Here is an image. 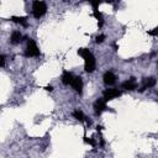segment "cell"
<instances>
[{"label":"cell","mask_w":158,"mask_h":158,"mask_svg":"<svg viewBox=\"0 0 158 158\" xmlns=\"http://www.w3.org/2000/svg\"><path fill=\"white\" fill-rule=\"evenodd\" d=\"M73 116H74L78 121H84V120H85V116H84V114H83L80 110H75V111L73 112Z\"/></svg>","instance_id":"5bb4252c"},{"label":"cell","mask_w":158,"mask_h":158,"mask_svg":"<svg viewBox=\"0 0 158 158\" xmlns=\"http://www.w3.org/2000/svg\"><path fill=\"white\" fill-rule=\"evenodd\" d=\"M86 1H91V0H86Z\"/></svg>","instance_id":"44dd1931"},{"label":"cell","mask_w":158,"mask_h":158,"mask_svg":"<svg viewBox=\"0 0 158 158\" xmlns=\"http://www.w3.org/2000/svg\"><path fill=\"white\" fill-rule=\"evenodd\" d=\"M115 81H116V77L112 72H106L104 74V83L106 85H112Z\"/></svg>","instance_id":"9c48e42d"},{"label":"cell","mask_w":158,"mask_h":158,"mask_svg":"<svg viewBox=\"0 0 158 158\" xmlns=\"http://www.w3.org/2000/svg\"><path fill=\"white\" fill-rule=\"evenodd\" d=\"M72 86L75 89L77 93L81 94L83 93V80H81V78L80 77H74L73 83H72Z\"/></svg>","instance_id":"8992f818"},{"label":"cell","mask_w":158,"mask_h":158,"mask_svg":"<svg viewBox=\"0 0 158 158\" xmlns=\"http://www.w3.org/2000/svg\"><path fill=\"white\" fill-rule=\"evenodd\" d=\"M78 54L83 57L84 59V68H85V72L88 73H93L95 70V67H96V62H95V57L93 56V53L86 49V48H79L78 49Z\"/></svg>","instance_id":"6da1fadb"},{"label":"cell","mask_w":158,"mask_h":158,"mask_svg":"<svg viewBox=\"0 0 158 158\" xmlns=\"http://www.w3.org/2000/svg\"><path fill=\"white\" fill-rule=\"evenodd\" d=\"M21 38H22V35L20 33V31H14L11 33V37H10V42L14 43V44H17L21 42Z\"/></svg>","instance_id":"8fae6325"},{"label":"cell","mask_w":158,"mask_h":158,"mask_svg":"<svg viewBox=\"0 0 158 158\" xmlns=\"http://www.w3.org/2000/svg\"><path fill=\"white\" fill-rule=\"evenodd\" d=\"M44 89H46V90H47V91H52V90H53V88H52V86H51V85H49V86H46V88H44Z\"/></svg>","instance_id":"d6986e66"},{"label":"cell","mask_w":158,"mask_h":158,"mask_svg":"<svg viewBox=\"0 0 158 158\" xmlns=\"http://www.w3.org/2000/svg\"><path fill=\"white\" fill-rule=\"evenodd\" d=\"M94 110H95V114H96V115H100L102 111L107 110V106H106V104H105V100H102V99L96 100L95 104H94Z\"/></svg>","instance_id":"5b68a950"},{"label":"cell","mask_w":158,"mask_h":158,"mask_svg":"<svg viewBox=\"0 0 158 158\" xmlns=\"http://www.w3.org/2000/svg\"><path fill=\"white\" fill-rule=\"evenodd\" d=\"M47 11V5L44 1H41V0H35L32 2V14L36 19H40L42 17Z\"/></svg>","instance_id":"7a4b0ae2"},{"label":"cell","mask_w":158,"mask_h":158,"mask_svg":"<svg viewBox=\"0 0 158 158\" xmlns=\"http://www.w3.org/2000/svg\"><path fill=\"white\" fill-rule=\"evenodd\" d=\"M104 40H105V35H100V36L96 37L95 42H96V43H101V42H104Z\"/></svg>","instance_id":"e0dca14e"},{"label":"cell","mask_w":158,"mask_h":158,"mask_svg":"<svg viewBox=\"0 0 158 158\" xmlns=\"http://www.w3.org/2000/svg\"><path fill=\"white\" fill-rule=\"evenodd\" d=\"M93 15H94V17L98 20V22H99V27H101V26H102V15L99 12V10H94Z\"/></svg>","instance_id":"4fadbf2b"},{"label":"cell","mask_w":158,"mask_h":158,"mask_svg":"<svg viewBox=\"0 0 158 158\" xmlns=\"http://www.w3.org/2000/svg\"><path fill=\"white\" fill-rule=\"evenodd\" d=\"M154 85H156V79H154V78H144V79H143V85H142V88H141L139 90L143 91V90L149 89V88H152V86H154Z\"/></svg>","instance_id":"30bf717a"},{"label":"cell","mask_w":158,"mask_h":158,"mask_svg":"<svg viewBox=\"0 0 158 158\" xmlns=\"http://www.w3.org/2000/svg\"><path fill=\"white\" fill-rule=\"evenodd\" d=\"M73 79H74V75H73L72 73H69V72H67V70L63 72V74H62V83H63V84H65V85H72Z\"/></svg>","instance_id":"ba28073f"},{"label":"cell","mask_w":158,"mask_h":158,"mask_svg":"<svg viewBox=\"0 0 158 158\" xmlns=\"http://www.w3.org/2000/svg\"><path fill=\"white\" fill-rule=\"evenodd\" d=\"M106 1H107V2H112V0H106Z\"/></svg>","instance_id":"ffe728a7"},{"label":"cell","mask_w":158,"mask_h":158,"mask_svg":"<svg viewBox=\"0 0 158 158\" xmlns=\"http://www.w3.org/2000/svg\"><path fill=\"white\" fill-rule=\"evenodd\" d=\"M121 95V91L117 89H107L104 91V100L109 101V100H114L115 98H118Z\"/></svg>","instance_id":"277c9868"},{"label":"cell","mask_w":158,"mask_h":158,"mask_svg":"<svg viewBox=\"0 0 158 158\" xmlns=\"http://www.w3.org/2000/svg\"><path fill=\"white\" fill-rule=\"evenodd\" d=\"M0 59H1V63H0V65H1V67H4V65H5V56H4V54H1Z\"/></svg>","instance_id":"ac0fdd59"},{"label":"cell","mask_w":158,"mask_h":158,"mask_svg":"<svg viewBox=\"0 0 158 158\" xmlns=\"http://www.w3.org/2000/svg\"><path fill=\"white\" fill-rule=\"evenodd\" d=\"M25 56L26 57H37V56H40V49H38L36 42L31 38L27 41V47H26Z\"/></svg>","instance_id":"3957f363"},{"label":"cell","mask_w":158,"mask_h":158,"mask_svg":"<svg viewBox=\"0 0 158 158\" xmlns=\"http://www.w3.org/2000/svg\"><path fill=\"white\" fill-rule=\"evenodd\" d=\"M122 88L126 90H136L137 89V81L135 80V78H131V79L126 80L125 83H122Z\"/></svg>","instance_id":"52a82bcc"},{"label":"cell","mask_w":158,"mask_h":158,"mask_svg":"<svg viewBox=\"0 0 158 158\" xmlns=\"http://www.w3.org/2000/svg\"><path fill=\"white\" fill-rule=\"evenodd\" d=\"M11 21H12V22H16V23H20V25H22V26H27L26 17H22V16H12V17H11Z\"/></svg>","instance_id":"7c38bea8"},{"label":"cell","mask_w":158,"mask_h":158,"mask_svg":"<svg viewBox=\"0 0 158 158\" xmlns=\"http://www.w3.org/2000/svg\"><path fill=\"white\" fill-rule=\"evenodd\" d=\"M90 2H91V5H93V9H94V10H98V7H99V5H100L101 1H100V0H91Z\"/></svg>","instance_id":"9a60e30c"},{"label":"cell","mask_w":158,"mask_h":158,"mask_svg":"<svg viewBox=\"0 0 158 158\" xmlns=\"http://www.w3.org/2000/svg\"><path fill=\"white\" fill-rule=\"evenodd\" d=\"M148 35H149V36H158V27H156V28L148 31Z\"/></svg>","instance_id":"2e32d148"}]
</instances>
